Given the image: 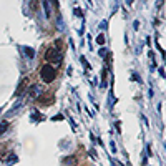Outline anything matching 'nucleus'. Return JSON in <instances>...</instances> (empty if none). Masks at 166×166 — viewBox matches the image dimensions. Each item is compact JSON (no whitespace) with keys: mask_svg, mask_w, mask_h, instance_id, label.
I'll return each instance as SVG.
<instances>
[{"mask_svg":"<svg viewBox=\"0 0 166 166\" xmlns=\"http://www.w3.org/2000/svg\"><path fill=\"white\" fill-rule=\"evenodd\" d=\"M40 77H42V80H43L45 83H52L53 80H55V77H57V72H55L53 65H50V63L43 65L42 70H40Z\"/></svg>","mask_w":166,"mask_h":166,"instance_id":"1","label":"nucleus"},{"mask_svg":"<svg viewBox=\"0 0 166 166\" xmlns=\"http://www.w3.org/2000/svg\"><path fill=\"white\" fill-rule=\"evenodd\" d=\"M62 53L58 50V47H53V48H48L47 50V55H45V60H47L50 65H60L62 63Z\"/></svg>","mask_w":166,"mask_h":166,"instance_id":"2","label":"nucleus"},{"mask_svg":"<svg viewBox=\"0 0 166 166\" xmlns=\"http://www.w3.org/2000/svg\"><path fill=\"white\" fill-rule=\"evenodd\" d=\"M40 85H32L30 90H28V96L32 98H40Z\"/></svg>","mask_w":166,"mask_h":166,"instance_id":"3","label":"nucleus"},{"mask_svg":"<svg viewBox=\"0 0 166 166\" xmlns=\"http://www.w3.org/2000/svg\"><path fill=\"white\" fill-rule=\"evenodd\" d=\"M43 8H45V15H52V7H50V0H43Z\"/></svg>","mask_w":166,"mask_h":166,"instance_id":"4","label":"nucleus"},{"mask_svg":"<svg viewBox=\"0 0 166 166\" xmlns=\"http://www.w3.org/2000/svg\"><path fill=\"white\" fill-rule=\"evenodd\" d=\"M27 83H28V80H27V78H23V80H22V82H20V85H18V88H17L15 95H20L22 91L25 90V85H27Z\"/></svg>","mask_w":166,"mask_h":166,"instance_id":"5","label":"nucleus"},{"mask_svg":"<svg viewBox=\"0 0 166 166\" xmlns=\"http://www.w3.org/2000/svg\"><path fill=\"white\" fill-rule=\"evenodd\" d=\"M25 55L28 58H33V55H35V52H33V48H30V47H25Z\"/></svg>","mask_w":166,"mask_h":166,"instance_id":"6","label":"nucleus"},{"mask_svg":"<svg viewBox=\"0 0 166 166\" xmlns=\"http://www.w3.org/2000/svg\"><path fill=\"white\" fill-rule=\"evenodd\" d=\"M7 126H8L7 121H2V123H0V135H4V133L7 131Z\"/></svg>","mask_w":166,"mask_h":166,"instance_id":"7","label":"nucleus"},{"mask_svg":"<svg viewBox=\"0 0 166 166\" xmlns=\"http://www.w3.org/2000/svg\"><path fill=\"white\" fill-rule=\"evenodd\" d=\"M13 161H17V156L15 155H10V156H8V160H7V163H13Z\"/></svg>","mask_w":166,"mask_h":166,"instance_id":"8","label":"nucleus"},{"mask_svg":"<svg viewBox=\"0 0 166 166\" xmlns=\"http://www.w3.org/2000/svg\"><path fill=\"white\" fill-rule=\"evenodd\" d=\"M96 42H98L100 45H103V43H105V37H103V35H100L98 38H96Z\"/></svg>","mask_w":166,"mask_h":166,"instance_id":"9","label":"nucleus"},{"mask_svg":"<svg viewBox=\"0 0 166 166\" xmlns=\"http://www.w3.org/2000/svg\"><path fill=\"white\" fill-rule=\"evenodd\" d=\"M33 113H35V115H33V118H35V120H43V116L38 115V111H33Z\"/></svg>","mask_w":166,"mask_h":166,"instance_id":"10","label":"nucleus"},{"mask_svg":"<svg viewBox=\"0 0 166 166\" xmlns=\"http://www.w3.org/2000/svg\"><path fill=\"white\" fill-rule=\"evenodd\" d=\"M63 163H75V160H73V158H68V160H63Z\"/></svg>","mask_w":166,"mask_h":166,"instance_id":"11","label":"nucleus"},{"mask_svg":"<svg viewBox=\"0 0 166 166\" xmlns=\"http://www.w3.org/2000/svg\"><path fill=\"white\" fill-rule=\"evenodd\" d=\"M52 2L55 4V7H58V2H57V0H52Z\"/></svg>","mask_w":166,"mask_h":166,"instance_id":"12","label":"nucleus"}]
</instances>
